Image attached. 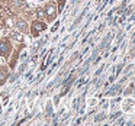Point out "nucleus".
<instances>
[{
  "mask_svg": "<svg viewBox=\"0 0 135 126\" xmlns=\"http://www.w3.org/2000/svg\"><path fill=\"white\" fill-rule=\"evenodd\" d=\"M44 12H45V19L48 22H54L58 16V7H57V2L51 0L44 6Z\"/></svg>",
  "mask_w": 135,
  "mask_h": 126,
  "instance_id": "1",
  "label": "nucleus"
},
{
  "mask_svg": "<svg viewBox=\"0 0 135 126\" xmlns=\"http://www.w3.org/2000/svg\"><path fill=\"white\" fill-rule=\"evenodd\" d=\"M45 29H47V23L42 19H35L31 23V33H32V36H39Z\"/></svg>",
  "mask_w": 135,
  "mask_h": 126,
  "instance_id": "2",
  "label": "nucleus"
},
{
  "mask_svg": "<svg viewBox=\"0 0 135 126\" xmlns=\"http://www.w3.org/2000/svg\"><path fill=\"white\" fill-rule=\"evenodd\" d=\"M10 52H12V44L9 39H0V57L3 58H9Z\"/></svg>",
  "mask_w": 135,
  "mask_h": 126,
  "instance_id": "3",
  "label": "nucleus"
},
{
  "mask_svg": "<svg viewBox=\"0 0 135 126\" xmlns=\"http://www.w3.org/2000/svg\"><path fill=\"white\" fill-rule=\"evenodd\" d=\"M15 28H16V31H19L21 33H26L28 31H29V26H28V23H26L25 19H16L15 21Z\"/></svg>",
  "mask_w": 135,
  "mask_h": 126,
  "instance_id": "4",
  "label": "nucleus"
},
{
  "mask_svg": "<svg viewBox=\"0 0 135 126\" xmlns=\"http://www.w3.org/2000/svg\"><path fill=\"white\" fill-rule=\"evenodd\" d=\"M122 90V83H118V84H113L110 88L108 90V93H106V96H112V97H115V96H118L119 94V91Z\"/></svg>",
  "mask_w": 135,
  "mask_h": 126,
  "instance_id": "5",
  "label": "nucleus"
},
{
  "mask_svg": "<svg viewBox=\"0 0 135 126\" xmlns=\"http://www.w3.org/2000/svg\"><path fill=\"white\" fill-rule=\"evenodd\" d=\"M135 104V100L134 99H126L125 102H123V104H122V109H123V112H129L132 109V106Z\"/></svg>",
  "mask_w": 135,
  "mask_h": 126,
  "instance_id": "6",
  "label": "nucleus"
},
{
  "mask_svg": "<svg viewBox=\"0 0 135 126\" xmlns=\"http://www.w3.org/2000/svg\"><path fill=\"white\" fill-rule=\"evenodd\" d=\"M33 15H35V18H36V19H42V21H44V19H45L44 7H36L35 12H33Z\"/></svg>",
  "mask_w": 135,
  "mask_h": 126,
  "instance_id": "7",
  "label": "nucleus"
},
{
  "mask_svg": "<svg viewBox=\"0 0 135 126\" xmlns=\"http://www.w3.org/2000/svg\"><path fill=\"white\" fill-rule=\"evenodd\" d=\"M22 35H23V33H21L19 31H16V32H12V33H10V38L22 44V41H23V36H22Z\"/></svg>",
  "mask_w": 135,
  "mask_h": 126,
  "instance_id": "8",
  "label": "nucleus"
},
{
  "mask_svg": "<svg viewBox=\"0 0 135 126\" xmlns=\"http://www.w3.org/2000/svg\"><path fill=\"white\" fill-rule=\"evenodd\" d=\"M134 88H135V81H132L131 84H129L128 87L125 88V91H123V96H126V97L131 96V94L134 93Z\"/></svg>",
  "mask_w": 135,
  "mask_h": 126,
  "instance_id": "9",
  "label": "nucleus"
},
{
  "mask_svg": "<svg viewBox=\"0 0 135 126\" xmlns=\"http://www.w3.org/2000/svg\"><path fill=\"white\" fill-rule=\"evenodd\" d=\"M105 119H106V113H105V110H102V112L97 113L96 117H94V122L99 123V122H102V120H105Z\"/></svg>",
  "mask_w": 135,
  "mask_h": 126,
  "instance_id": "10",
  "label": "nucleus"
},
{
  "mask_svg": "<svg viewBox=\"0 0 135 126\" xmlns=\"http://www.w3.org/2000/svg\"><path fill=\"white\" fill-rule=\"evenodd\" d=\"M109 39H110V35H108V36H106L105 39H103V42H102V44H100V47L97 48V49H99V51H103V49H105V48H106V44H108V42H109Z\"/></svg>",
  "mask_w": 135,
  "mask_h": 126,
  "instance_id": "11",
  "label": "nucleus"
},
{
  "mask_svg": "<svg viewBox=\"0 0 135 126\" xmlns=\"http://www.w3.org/2000/svg\"><path fill=\"white\" fill-rule=\"evenodd\" d=\"M64 4H65V0H58L57 2V7H58V13L62 12V9H64Z\"/></svg>",
  "mask_w": 135,
  "mask_h": 126,
  "instance_id": "12",
  "label": "nucleus"
},
{
  "mask_svg": "<svg viewBox=\"0 0 135 126\" xmlns=\"http://www.w3.org/2000/svg\"><path fill=\"white\" fill-rule=\"evenodd\" d=\"M7 74H9V73H7L6 70H4V73H3V70L0 71V84H2V83H3L4 80L7 78Z\"/></svg>",
  "mask_w": 135,
  "mask_h": 126,
  "instance_id": "13",
  "label": "nucleus"
},
{
  "mask_svg": "<svg viewBox=\"0 0 135 126\" xmlns=\"http://www.w3.org/2000/svg\"><path fill=\"white\" fill-rule=\"evenodd\" d=\"M120 114H122V112H115V113L110 116V119H112V120H113V119H118V117H119Z\"/></svg>",
  "mask_w": 135,
  "mask_h": 126,
  "instance_id": "14",
  "label": "nucleus"
}]
</instances>
